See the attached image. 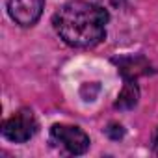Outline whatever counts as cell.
<instances>
[{
  "instance_id": "1",
  "label": "cell",
  "mask_w": 158,
  "mask_h": 158,
  "mask_svg": "<svg viewBox=\"0 0 158 158\" xmlns=\"http://www.w3.org/2000/svg\"><path fill=\"white\" fill-rule=\"evenodd\" d=\"M110 13L88 0H69L52 15L58 37L73 48H93L106 39Z\"/></svg>"
},
{
  "instance_id": "6",
  "label": "cell",
  "mask_w": 158,
  "mask_h": 158,
  "mask_svg": "<svg viewBox=\"0 0 158 158\" xmlns=\"http://www.w3.org/2000/svg\"><path fill=\"white\" fill-rule=\"evenodd\" d=\"M138 101H139V88H138L136 80H125L123 89L119 91L114 106L117 110H132L138 104Z\"/></svg>"
},
{
  "instance_id": "2",
  "label": "cell",
  "mask_w": 158,
  "mask_h": 158,
  "mask_svg": "<svg viewBox=\"0 0 158 158\" xmlns=\"http://www.w3.org/2000/svg\"><path fill=\"white\" fill-rule=\"evenodd\" d=\"M50 145L67 156H80L86 154L89 149V136L76 125L67 123H54L48 132Z\"/></svg>"
},
{
  "instance_id": "4",
  "label": "cell",
  "mask_w": 158,
  "mask_h": 158,
  "mask_svg": "<svg viewBox=\"0 0 158 158\" xmlns=\"http://www.w3.org/2000/svg\"><path fill=\"white\" fill-rule=\"evenodd\" d=\"M8 15L11 21L23 28H30L37 24V21L43 15L45 0H8L6 2Z\"/></svg>"
},
{
  "instance_id": "3",
  "label": "cell",
  "mask_w": 158,
  "mask_h": 158,
  "mask_svg": "<svg viewBox=\"0 0 158 158\" xmlns=\"http://www.w3.org/2000/svg\"><path fill=\"white\" fill-rule=\"evenodd\" d=\"M37 128L39 125L34 112L30 108H21L2 123V138L11 143H26L35 136Z\"/></svg>"
},
{
  "instance_id": "5",
  "label": "cell",
  "mask_w": 158,
  "mask_h": 158,
  "mask_svg": "<svg viewBox=\"0 0 158 158\" xmlns=\"http://www.w3.org/2000/svg\"><path fill=\"white\" fill-rule=\"evenodd\" d=\"M114 63L119 67V73L123 80H136L138 76L147 74L151 65L143 56H123V58H114Z\"/></svg>"
},
{
  "instance_id": "7",
  "label": "cell",
  "mask_w": 158,
  "mask_h": 158,
  "mask_svg": "<svg viewBox=\"0 0 158 158\" xmlns=\"http://www.w3.org/2000/svg\"><path fill=\"white\" fill-rule=\"evenodd\" d=\"M151 149H152V152L158 156V127H156V130H154V134H152V141H151Z\"/></svg>"
}]
</instances>
